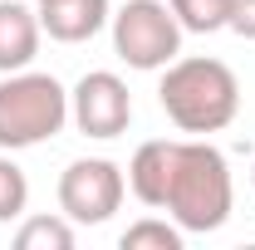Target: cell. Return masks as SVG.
<instances>
[{"label":"cell","instance_id":"cell-9","mask_svg":"<svg viewBox=\"0 0 255 250\" xmlns=\"http://www.w3.org/2000/svg\"><path fill=\"white\" fill-rule=\"evenodd\" d=\"M39 10L20 0H0V74H20L39 54Z\"/></svg>","mask_w":255,"mask_h":250},{"label":"cell","instance_id":"cell-4","mask_svg":"<svg viewBox=\"0 0 255 250\" xmlns=\"http://www.w3.org/2000/svg\"><path fill=\"white\" fill-rule=\"evenodd\" d=\"M113 54L128 64V69H167V64L182 54V25L172 15L167 0H128L123 10H113Z\"/></svg>","mask_w":255,"mask_h":250},{"label":"cell","instance_id":"cell-1","mask_svg":"<svg viewBox=\"0 0 255 250\" xmlns=\"http://www.w3.org/2000/svg\"><path fill=\"white\" fill-rule=\"evenodd\" d=\"M157 103L182 132L206 137V132L231 127V118L241 113V79L221 59H206V54H187L182 59L177 54L157 84Z\"/></svg>","mask_w":255,"mask_h":250},{"label":"cell","instance_id":"cell-8","mask_svg":"<svg viewBox=\"0 0 255 250\" xmlns=\"http://www.w3.org/2000/svg\"><path fill=\"white\" fill-rule=\"evenodd\" d=\"M34 10H39V30L59 44H84L113 20L108 0H49V5H34Z\"/></svg>","mask_w":255,"mask_h":250},{"label":"cell","instance_id":"cell-10","mask_svg":"<svg viewBox=\"0 0 255 250\" xmlns=\"http://www.w3.org/2000/svg\"><path fill=\"white\" fill-rule=\"evenodd\" d=\"M15 246L20 250H74V221L64 216H30L15 231Z\"/></svg>","mask_w":255,"mask_h":250},{"label":"cell","instance_id":"cell-6","mask_svg":"<svg viewBox=\"0 0 255 250\" xmlns=\"http://www.w3.org/2000/svg\"><path fill=\"white\" fill-rule=\"evenodd\" d=\"M69 118H74V127L84 137L108 142V137L128 132V123H132V94H128V84L118 74L94 69L69 89Z\"/></svg>","mask_w":255,"mask_h":250},{"label":"cell","instance_id":"cell-3","mask_svg":"<svg viewBox=\"0 0 255 250\" xmlns=\"http://www.w3.org/2000/svg\"><path fill=\"white\" fill-rule=\"evenodd\" d=\"M69 123V89L54 74H5L0 79V152H25L49 137H59Z\"/></svg>","mask_w":255,"mask_h":250},{"label":"cell","instance_id":"cell-5","mask_svg":"<svg viewBox=\"0 0 255 250\" xmlns=\"http://www.w3.org/2000/svg\"><path fill=\"white\" fill-rule=\"evenodd\" d=\"M123 196H128V177L108 157H79L59 172V211L74 226H103L123 206Z\"/></svg>","mask_w":255,"mask_h":250},{"label":"cell","instance_id":"cell-13","mask_svg":"<svg viewBox=\"0 0 255 250\" xmlns=\"http://www.w3.org/2000/svg\"><path fill=\"white\" fill-rule=\"evenodd\" d=\"M25 206H30V182H25V172H20L10 157H0V226H5V221H20Z\"/></svg>","mask_w":255,"mask_h":250},{"label":"cell","instance_id":"cell-15","mask_svg":"<svg viewBox=\"0 0 255 250\" xmlns=\"http://www.w3.org/2000/svg\"><path fill=\"white\" fill-rule=\"evenodd\" d=\"M34 5H49V0H34Z\"/></svg>","mask_w":255,"mask_h":250},{"label":"cell","instance_id":"cell-7","mask_svg":"<svg viewBox=\"0 0 255 250\" xmlns=\"http://www.w3.org/2000/svg\"><path fill=\"white\" fill-rule=\"evenodd\" d=\"M177 137H152V142H142L132 162H128V187L132 196L142 201V206H152L162 211V201H167V187H172V172H177Z\"/></svg>","mask_w":255,"mask_h":250},{"label":"cell","instance_id":"cell-2","mask_svg":"<svg viewBox=\"0 0 255 250\" xmlns=\"http://www.w3.org/2000/svg\"><path fill=\"white\" fill-rule=\"evenodd\" d=\"M231 162L221 147H211L206 137H187L177 147V172H172V187L162 211L177 221L187 236H206V231H221L231 221Z\"/></svg>","mask_w":255,"mask_h":250},{"label":"cell","instance_id":"cell-14","mask_svg":"<svg viewBox=\"0 0 255 250\" xmlns=\"http://www.w3.org/2000/svg\"><path fill=\"white\" fill-rule=\"evenodd\" d=\"M226 30H236L241 39H255V0H231V20Z\"/></svg>","mask_w":255,"mask_h":250},{"label":"cell","instance_id":"cell-11","mask_svg":"<svg viewBox=\"0 0 255 250\" xmlns=\"http://www.w3.org/2000/svg\"><path fill=\"white\" fill-rule=\"evenodd\" d=\"M118 246L123 250H182L187 246V231H182L177 221L147 216V221H132L123 236H118Z\"/></svg>","mask_w":255,"mask_h":250},{"label":"cell","instance_id":"cell-16","mask_svg":"<svg viewBox=\"0 0 255 250\" xmlns=\"http://www.w3.org/2000/svg\"><path fill=\"white\" fill-rule=\"evenodd\" d=\"M251 182H255V167H251Z\"/></svg>","mask_w":255,"mask_h":250},{"label":"cell","instance_id":"cell-12","mask_svg":"<svg viewBox=\"0 0 255 250\" xmlns=\"http://www.w3.org/2000/svg\"><path fill=\"white\" fill-rule=\"evenodd\" d=\"M187 34H216L231 20V0H167Z\"/></svg>","mask_w":255,"mask_h":250}]
</instances>
